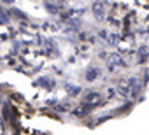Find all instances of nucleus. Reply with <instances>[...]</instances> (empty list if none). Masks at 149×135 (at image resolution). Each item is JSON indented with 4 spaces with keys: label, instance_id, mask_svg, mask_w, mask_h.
<instances>
[{
    "label": "nucleus",
    "instance_id": "nucleus-7",
    "mask_svg": "<svg viewBox=\"0 0 149 135\" xmlns=\"http://www.w3.org/2000/svg\"><path fill=\"white\" fill-rule=\"evenodd\" d=\"M65 90H67V93H68V95H72V97L79 95V91H81V88H77L76 84H67V86H65Z\"/></svg>",
    "mask_w": 149,
    "mask_h": 135
},
{
    "label": "nucleus",
    "instance_id": "nucleus-10",
    "mask_svg": "<svg viewBox=\"0 0 149 135\" xmlns=\"http://www.w3.org/2000/svg\"><path fill=\"white\" fill-rule=\"evenodd\" d=\"M90 111H91V107H88V105H84V104H83L81 107H77V109H76V116H86Z\"/></svg>",
    "mask_w": 149,
    "mask_h": 135
},
{
    "label": "nucleus",
    "instance_id": "nucleus-13",
    "mask_svg": "<svg viewBox=\"0 0 149 135\" xmlns=\"http://www.w3.org/2000/svg\"><path fill=\"white\" fill-rule=\"evenodd\" d=\"M2 132H4V130H2V123H0V135H2Z\"/></svg>",
    "mask_w": 149,
    "mask_h": 135
},
{
    "label": "nucleus",
    "instance_id": "nucleus-12",
    "mask_svg": "<svg viewBox=\"0 0 149 135\" xmlns=\"http://www.w3.org/2000/svg\"><path fill=\"white\" fill-rule=\"evenodd\" d=\"M2 2H7V4H13V2H14V0H2Z\"/></svg>",
    "mask_w": 149,
    "mask_h": 135
},
{
    "label": "nucleus",
    "instance_id": "nucleus-8",
    "mask_svg": "<svg viewBox=\"0 0 149 135\" xmlns=\"http://www.w3.org/2000/svg\"><path fill=\"white\" fill-rule=\"evenodd\" d=\"M147 60V46H140L139 47V61L144 63Z\"/></svg>",
    "mask_w": 149,
    "mask_h": 135
},
{
    "label": "nucleus",
    "instance_id": "nucleus-11",
    "mask_svg": "<svg viewBox=\"0 0 149 135\" xmlns=\"http://www.w3.org/2000/svg\"><path fill=\"white\" fill-rule=\"evenodd\" d=\"M7 23V18H6V14L2 13V9H0V25H6Z\"/></svg>",
    "mask_w": 149,
    "mask_h": 135
},
{
    "label": "nucleus",
    "instance_id": "nucleus-9",
    "mask_svg": "<svg viewBox=\"0 0 149 135\" xmlns=\"http://www.w3.org/2000/svg\"><path fill=\"white\" fill-rule=\"evenodd\" d=\"M105 39H107V42H109L111 46H118V44H119V35H116V33L105 35Z\"/></svg>",
    "mask_w": 149,
    "mask_h": 135
},
{
    "label": "nucleus",
    "instance_id": "nucleus-5",
    "mask_svg": "<svg viewBox=\"0 0 149 135\" xmlns=\"http://www.w3.org/2000/svg\"><path fill=\"white\" fill-rule=\"evenodd\" d=\"M98 76H100V70L97 69V67H91V69H88V70H86V76H84V77H86V81H90V83H91V81L98 79Z\"/></svg>",
    "mask_w": 149,
    "mask_h": 135
},
{
    "label": "nucleus",
    "instance_id": "nucleus-6",
    "mask_svg": "<svg viewBox=\"0 0 149 135\" xmlns=\"http://www.w3.org/2000/svg\"><path fill=\"white\" fill-rule=\"evenodd\" d=\"M37 84L39 86H44V88H53L54 86V81L51 77H40V79H37Z\"/></svg>",
    "mask_w": 149,
    "mask_h": 135
},
{
    "label": "nucleus",
    "instance_id": "nucleus-3",
    "mask_svg": "<svg viewBox=\"0 0 149 135\" xmlns=\"http://www.w3.org/2000/svg\"><path fill=\"white\" fill-rule=\"evenodd\" d=\"M107 63H109V67L111 69H116V67H121L123 65V58H121V54H109V60H107Z\"/></svg>",
    "mask_w": 149,
    "mask_h": 135
},
{
    "label": "nucleus",
    "instance_id": "nucleus-4",
    "mask_svg": "<svg viewBox=\"0 0 149 135\" xmlns=\"http://www.w3.org/2000/svg\"><path fill=\"white\" fill-rule=\"evenodd\" d=\"M91 11H93V14L97 16V19H104L105 7H104V4H102V2H95V4L91 6Z\"/></svg>",
    "mask_w": 149,
    "mask_h": 135
},
{
    "label": "nucleus",
    "instance_id": "nucleus-2",
    "mask_svg": "<svg viewBox=\"0 0 149 135\" xmlns=\"http://www.w3.org/2000/svg\"><path fill=\"white\" fill-rule=\"evenodd\" d=\"M140 88H142V84H140L139 79H130L128 81V95L130 97H137L140 93Z\"/></svg>",
    "mask_w": 149,
    "mask_h": 135
},
{
    "label": "nucleus",
    "instance_id": "nucleus-1",
    "mask_svg": "<svg viewBox=\"0 0 149 135\" xmlns=\"http://www.w3.org/2000/svg\"><path fill=\"white\" fill-rule=\"evenodd\" d=\"M100 102H102V97H100L98 93H88V95L84 97V100H83V104L88 105V107H95V105H98Z\"/></svg>",
    "mask_w": 149,
    "mask_h": 135
}]
</instances>
